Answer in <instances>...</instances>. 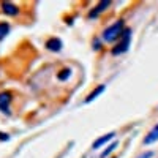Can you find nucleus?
I'll list each match as a JSON object with an SVG mask.
<instances>
[{
    "instance_id": "f257e3e1",
    "label": "nucleus",
    "mask_w": 158,
    "mask_h": 158,
    "mask_svg": "<svg viewBox=\"0 0 158 158\" xmlns=\"http://www.w3.org/2000/svg\"><path fill=\"white\" fill-rule=\"evenodd\" d=\"M123 32H125L123 21H117V22H114L112 25H109L108 29H104V32H103V40H104V41H108V43H112V41H115V40L122 38Z\"/></svg>"
},
{
    "instance_id": "f03ea898",
    "label": "nucleus",
    "mask_w": 158,
    "mask_h": 158,
    "mask_svg": "<svg viewBox=\"0 0 158 158\" xmlns=\"http://www.w3.org/2000/svg\"><path fill=\"white\" fill-rule=\"evenodd\" d=\"M130 41H131V30H130V29H125L120 43H118V44L112 49V54H114V56H118V54H123V52H127L128 48H130Z\"/></svg>"
},
{
    "instance_id": "7ed1b4c3",
    "label": "nucleus",
    "mask_w": 158,
    "mask_h": 158,
    "mask_svg": "<svg viewBox=\"0 0 158 158\" xmlns=\"http://www.w3.org/2000/svg\"><path fill=\"white\" fill-rule=\"evenodd\" d=\"M10 103H11L10 92H0V111L5 114H10Z\"/></svg>"
},
{
    "instance_id": "20e7f679",
    "label": "nucleus",
    "mask_w": 158,
    "mask_h": 158,
    "mask_svg": "<svg viewBox=\"0 0 158 158\" xmlns=\"http://www.w3.org/2000/svg\"><path fill=\"white\" fill-rule=\"evenodd\" d=\"M109 5H111L109 0H101V2H100L94 10H92V11L89 13V18H97V16H98V15H101V13H103L104 10H106Z\"/></svg>"
},
{
    "instance_id": "39448f33",
    "label": "nucleus",
    "mask_w": 158,
    "mask_h": 158,
    "mask_svg": "<svg viewBox=\"0 0 158 158\" xmlns=\"http://www.w3.org/2000/svg\"><path fill=\"white\" fill-rule=\"evenodd\" d=\"M156 141H158V123L149 131L147 136L144 138V144H146V146H149V144H153V142H156Z\"/></svg>"
},
{
    "instance_id": "423d86ee",
    "label": "nucleus",
    "mask_w": 158,
    "mask_h": 158,
    "mask_svg": "<svg viewBox=\"0 0 158 158\" xmlns=\"http://www.w3.org/2000/svg\"><path fill=\"white\" fill-rule=\"evenodd\" d=\"M2 10H3L5 15H8V16H16L19 13V8L15 3H11V2H3L2 3Z\"/></svg>"
},
{
    "instance_id": "0eeeda50",
    "label": "nucleus",
    "mask_w": 158,
    "mask_h": 158,
    "mask_svg": "<svg viewBox=\"0 0 158 158\" xmlns=\"http://www.w3.org/2000/svg\"><path fill=\"white\" fill-rule=\"evenodd\" d=\"M114 136H115V133H114V131H112V133L104 135V136H101L100 139H97V141L94 142V146H92V147H94V149H100V147H101V146H104L106 142L112 141V139H114Z\"/></svg>"
},
{
    "instance_id": "6e6552de",
    "label": "nucleus",
    "mask_w": 158,
    "mask_h": 158,
    "mask_svg": "<svg viewBox=\"0 0 158 158\" xmlns=\"http://www.w3.org/2000/svg\"><path fill=\"white\" fill-rule=\"evenodd\" d=\"M46 48L49 51H52V52H57V51L62 49V41H60L59 38H49L48 41H46Z\"/></svg>"
},
{
    "instance_id": "1a4fd4ad",
    "label": "nucleus",
    "mask_w": 158,
    "mask_h": 158,
    "mask_svg": "<svg viewBox=\"0 0 158 158\" xmlns=\"http://www.w3.org/2000/svg\"><path fill=\"white\" fill-rule=\"evenodd\" d=\"M103 92H104V84H101V85H98L95 90H92L90 92V94H89V97L85 98V103H92V101H94L100 94H103Z\"/></svg>"
},
{
    "instance_id": "9d476101",
    "label": "nucleus",
    "mask_w": 158,
    "mask_h": 158,
    "mask_svg": "<svg viewBox=\"0 0 158 158\" xmlns=\"http://www.w3.org/2000/svg\"><path fill=\"white\" fill-rule=\"evenodd\" d=\"M8 32H10V24L8 22H0V41L8 35Z\"/></svg>"
},
{
    "instance_id": "9b49d317",
    "label": "nucleus",
    "mask_w": 158,
    "mask_h": 158,
    "mask_svg": "<svg viewBox=\"0 0 158 158\" xmlns=\"http://www.w3.org/2000/svg\"><path fill=\"white\" fill-rule=\"evenodd\" d=\"M70 73H71V71H70L68 68H65V70H62V71L57 74V77L60 79V81H65V79H68V77H70Z\"/></svg>"
},
{
    "instance_id": "f8f14e48",
    "label": "nucleus",
    "mask_w": 158,
    "mask_h": 158,
    "mask_svg": "<svg viewBox=\"0 0 158 158\" xmlns=\"http://www.w3.org/2000/svg\"><path fill=\"white\" fill-rule=\"evenodd\" d=\"M115 147H117V142H112L111 146H109V147H108L106 150H104V152L101 153V158H106V156H108V155H109L111 152H114V150H115Z\"/></svg>"
},
{
    "instance_id": "ddd939ff",
    "label": "nucleus",
    "mask_w": 158,
    "mask_h": 158,
    "mask_svg": "<svg viewBox=\"0 0 158 158\" xmlns=\"http://www.w3.org/2000/svg\"><path fill=\"white\" fill-rule=\"evenodd\" d=\"M153 156V152H144V153H141L138 158H152Z\"/></svg>"
},
{
    "instance_id": "4468645a",
    "label": "nucleus",
    "mask_w": 158,
    "mask_h": 158,
    "mask_svg": "<svg viewBox=\"0 0 158 158\" xmlns=\"http://www.w3.org/2000/svg\"><path fill=\"white\" fill-rule=\"evenodd\" d=\"M0 139H3V141H8V139H10V136H8V135H3V133H0Z\"/></svg>"
}]
</instances>
